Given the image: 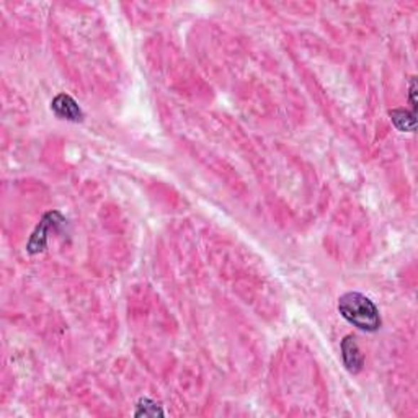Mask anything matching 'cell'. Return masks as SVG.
<instances>
[{"label":"cell","mask_w":418,"mask_h":418,"mask_svg":"<svg viewBox=\"0 0 418 418\" xmlns=\"http://www.w3.org/2000/svg\"><path fill=\"white\" fill-rule=\"evenodd\" d=\"M338 311L346 322L365 332H376L381 327V316L374 302L361 293H346L338 299Z\"/></svg>","instance_id":"6da1fadb"},{"label":"cell","mask_w":418,"mask_h":418,"mask_svg":"<svg viewBox=\"0 0 418 418\" xmlns=\"http://www.w3.org/2000/svg\"><path fill=\"white\" fill-rule=\"evenodd\" d=\"M64 223L63 216L58 211H53V213H48L45 218H43V221L38 225L35 232H33L31 239L28 242V247H26V250L30 252V254H40L46 249V242H48V232L51 229L56 227L58 224Z\"/></svg>","instance_id":"7a4b0ae2"},{"label":"cell","mask_w":418,"mask_h":418,"mask_svg":"<svg viewBox=\"0 0 418 418\" xmlns=\"http://www.w3.org/2000/svg\"><path fill=\"white\" fill-rule=\"evenodd\" d=\"M51 109L60 119L73 121V123H80V121L84 119V112H82V108L77 104L73 97L68 95V93H59L58 97H54V100L51 102Z\"/></svg>","instance_id":"3957f363"},{"label":"cell","mask_w":418,"mask_h":418,"mask_svg":"<svg viewBox=\"0 0 418 418\" xmlns=\"http://www.w3.org/2000/svg\"><path fill=\"white\" fill-rule=\"evenodd\" d=\"M342 358L343 365L350 373H360L365 365V358H363L360 346L356 343V338L353 335H346L342 342Z\"/></svg>","instance_id":"277c9868"},{"label":"cell","mask_w":418,"mask_h":418,"mask_svg":"<svg viewBox=\"0 0 418 418\" xmlns=\"http://www.w3.org/2000/svg\"><path fill=\"white\" fill-rule=\"evenodd\" d=\"M389 117L400 133H414L415 131V113H409L402 108H395L390 109Z\"/></svg>","instance_id":"5b68a950"},{"label":"cell","mask_w":418,"mask_h":418,"mask_svg":"<svg viewBox=\"0 0 418 418\" xmlns=\"http://www.w3.org/2000/svg\"><path fill=\"white\" fill-rule=\"evenodd\" d=\"M136 417H157L164 415V410L159 407V404L154 402L151 399H141L136 405Z\"/></svg>","instance_id":"8992f818"},{"label":"cell","mask_w":418,"mask_h":418,"mask_svg":"<svg viewBox=\"0 0 418 418\" xmlns=\"http://www.w3.org/2000/svg\"><path fill=\"white\" fill-rule=\"evenodd\" d=\"M410 103H412V108H414V112L417 113V100H415V93H417V80L415 77H412L410 79Z\"/></svg>","instance_id":"52a82bcc"}]
</instances>
